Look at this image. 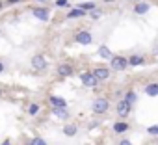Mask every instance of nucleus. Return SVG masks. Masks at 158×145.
Wrapping results in <instances>:
<instances>
[{"mask_svg": "<svg viewBox=\"0 0 158 145\" xmlns=\"http://www.w3.org/2000/svg\"><path fill=\"white\" fill-rule=\"evenodd\" d=\"M30 65H32L34 71H45V69L48 67V61H47V58H45L43 54H35V56H32Z\"/></svg>", "mask_w": 158, "mask_h": 145, "instance_id": "1", "label": "nucleus"}, {"mask_svg": "<svg viewBox=\"0 0 158 145\" xmlns=\"http://www.w3.org/2000/svg\"><path fill=\"white\" fill-rule=\"evenodd\" d=\"M74 41L78 45H91L93 43V35H91L89 30H80V32L74 34Z\"/></svg>", "mask_w": 158, "mask_h": 145, "instance_id": "2", "label": "nucleus"}, {"mask_svg": "<svg viewBox=\"0 0 158 145\" xmlns=\"http://www.w3.org/2000/svg\"><path fill=\"white\" fill-rule=\"evenodd\" d=\"M32 15H34L37 21L47 23V21L50 19V10H48V8H43V6H35V8H32Z\"/></svg>", "mask_w": 158, "mask_h": 145, "instance_id": "3", "label": "nucleus"}, {"mask_svg": "<svg viewBox=\"0 0 158 145\" xmlns=\"http://www.w3.org/2000/svg\"><path fill=\"white\" fill-rule=\"evenodd\" d=\"M80 82L86 86V88H95L99 82H97V78L93 77V72H89V71H86V72H82L80 75Z\"/></svg>", "mask_w": 158, "mask_h": 145, "instance_id": "4", "label": "nucleus"}, {"mask_svg": "<svg viewBox=\"0 0 158 145\" xmlns=\"http://www.w3.org/2000/svg\"><path fill=\"white\" fill-rule=\"evenodd\" d=\"M110 61H112V69H114V71H125L127 65H128L127 58H123V56H112Z\"/></svg>", "mask_w": 158, "mask_h": 145, "instance_id": "5", "label": "nucleus"}, {"mask_svg": "<svg viewBox=\"0 0 158 145\" xmlns=\"http://www.w3.org/2000/svg\"><path fill=\"white\" fill-rule=\"evenodd\" d=\"M108 108H110L108 99H97V101L93 102V112H95V114H106Z\"/></svg>", "mask_w": 158, "mask_h": 145, "instance_id": "6", "label": "nucleus"}, {"mask_svg": "<svg viewBox=\"0 0 158 145\" xmlns=\"http://www.w3.org/2000/svg\"><path fill=\"white\" fill-rule=\"evenodd\" d=\"M93 77L97 78V82H104V80L110 78V69H106V67H97V69L93 71Z\"/></svg>", "mask_w": 158, "mask_h": 145, "instance_id": "7", "label": "nucleus"}, {"mask_svg": "<svg viewBox=\"0 0 158 145\" xmlns=\"http://www.w3.org/2000/svg\"><path fill=\"white\" fill-rule=\"evenodd\" d=\"M58 75H60L61 78L71 77V75H73V65H71V63H60V65H58Z\"/></svg>", "mask_w": 158, "mask_h": 145, "instance_id": "8", "label": "nucleus"}, {"mask_svg": "<svg viewBox=\"0 0 158 145\" xmlns=\"http://www.w3.org/2000/svg\"><path fill=\"white\" fill-rule=\"evenodd\" d=\"M48 102L52 104V108H67V101L61 99V97H56V95H50Z\"/></svg>", "mask_w": 158, "mask_h": 145, "instance_id": "9", "label": "nucleus"}, {"mask_svg": "<svg viewBox=\"0 0 158 145\" xmlns=\"http://www.w3.org/2000/svg\"><path fill=\"white\" fill-rule=\"evenodd\" d=\"M117 114H119V117H127L130 114V104L125 101H119L117 102Z\"/></svg>", "mask_w": 158, "mask_h": 145, "instance_id": "10", "label": "nucleus"}, {"mask_svg": "<svg viewBox=\"0 0 158 145\" xmlns=\"http://www.w3.org/2000/svg\"><path fill=\"white\" fill-rule=\"evenodd\" d=\"M149 10H151V4H149V2H139V4L134 6V13H136V15H143V13H147Z\"/></svg>", "mask_w": 158, "mask_h": 145, "instance_id": "11", "label": "nucleus"}, {"mask_svg": "<svg viewBox=\"0 0 158 145\" xmlns=\"http://www.w3.org/2000/svg\"><path fill=\"white\" fill-rule=\"evenodd\" d=\"M76 132H78V126H76L74 123H67V125L63 126V134H65V136H69V138H71V136H74Z\"/></svg>", "mask_w": 158, "mask_h": 145, "instance_id": "12", "label": "nucleus"}, {"mask_svg": "<svg viewBox=\"0 0 158 145\" xmlns=\"http://www.w3.org/2000/svg\"><path fill=\"white\" fill-rule=\"evenodd\" d=\"M52 114L60 119H69V110L67 108H52Z\"/></svg>", "mask_w": 158, "mask_h": 145, "instance_id": "13", "label": "nucleus"}, {"mask_svg": "<svg viewBox=\"0 0 158 145\" xmlns=\"http://www.w3.org/2000/svg\"><path fill=\"white\" fill-rule=\"evenodd\" d=\"M80 17H86V11L78 10V8H73V10L67 13V19H80Z\"/></svg>", "mask_w": 158, "mask_h": 145, "instance_id": "14", "label": "nucleus"}, {"mask_svg": "<svg viewBox=\"0 0 158 145\" xmlns=\"http://www.w3.org/2000/svg\"><path fill=\"white\" fill-rule=\"evenodd\" d=\"M78 10H82V11H93V10H97V4L95 2H82V4H78Z\"/></svg>", "mask_w": 158, "mask_h": 145, "instance_id": "15", "label": "nucleus"}, {"mask_svg": "<svg viewBox=\"0 0 158 145\" xmlns=\"http://www.w3.org/2000/svg\"><path fill=\"white\" fill-rule=\"evenodd\" d=\"M123 101H125V102H128V104L132 106V104H134V102L138 101V95H136V91H132V89H130V91H127V93H125V99H123Z\"/></svg>", "mask_w": 158, "mask_h": 145, "instance_id": "16", "label": "nucleus"}, {"mask_svg": "<svg viewBox=\"0 0 158 145\" xmlns=\"http://www.w3.org/2000/svg\"><path fill=\"white\" fill-rule=\"evenodd\" d=\"M39 110H41V106H39L37 102H30L26 112H28V115H32V117H34V115H37V114H39Z\"/></svg>", "mask_w": 158, "mask_h": 145, "instance_id": "17", "label": "nucleus"}, {"mask_svg": "<svg viewBox=\"0 0 158 145\" xmlns=\"http://www.w3.org/2000/svg\"><path fill=\"white\" fill-rule=\"evenodd\" d=\"M145 93H147L149 97H156V95H158V84H149V86H145Z\"/></svg>", "mask_w": 158, "mask_h": 145, "instance_id": "18", "label": "nucleus"}, {"mask_svg": "<svg viewBox=\"0 0 158 145\" xmlns=\"http://www.w3.org/2000/svg\"><path fill=\"white\" fill-rule=\"evenodd\" d=\"M99 56L101 58H106V60H112V52H110V48L108 47H99Z\"/></svg>", "mask_w": 158, "mask_h": 145, "instance_id": "19", "label": "nucleus"}, {"mask_svg": "<svg viewBox=\"0 0 158 145\" xmlns=\"http://www.w3.org/2000/svg\"><path fill=\"white\" fill-rule=\"evenodd\" d=\"M127 61H128V65H134L136 67V65H141L145 60H143V56H130Z\"/></svg>", "mask_w": 158, "mask_h": 145, "instance_id": "20", "label": "nucleus"}, {"mask_svg": "<svg viewBox=\"0 0 158 145\" xmlns=\"http://www.w3.org/2000/svg\"><path fill=\"white\" fill-rule=\"evenodd\" d=\"M114 130H115L117 134H123V132L128 130V125H127V123H115V125H114Z\"/></svg>", "mask_w": 158, "mask_h": 145, "instance_id": "21", "label": "nucleus"}, {"mask_svg": "<svg viewBox=\"0 0 158 145\" xmlns=\"http://www.w3.org/2000/svg\"><path fill=\"white\" fill-rule=\"evenodd\" d=\"M26 145H48V143H47V141H45L43 138H39V136H35V138H32V139H30V141H28Z\"/></svg>", "mask_w": 158, "mask_h": 145, "instance_id": "22", "label": "nucleus"}, {"mask_svg": "<svg viewBox=\"0 0 158 145\" xmlns=\"http://www.w3.org/2000/svg\"><path fill=\"white\" fill-rule=\"evenodd\" d=\"M147 132H149L151 136H158V125H152V126H149V128H147Z\"/></svg>", "mask_w": 158, "mask_h": 145, "instance_id": "23", "label": "nucleus"}, {"mask_svg": "<svg viewBox=\"0 0 158 145\" xmlns=\"http://www.w3.org/2000/svg\"><path fill=\"white\" fill-rule=\"evenodd\" d=\"M56 6L58 8H67L69 6V0H56Z\"/></svg>", "mask_w": 158, "mask_h": 145, "instance_id": "24", "label": "nucleus"}, {"mask_svg": "<svg viewBox=\"0 0 158 145\" xmlns=\"http://www.w3.org/2000/svg\"><path fill=\"white\" fill-rule=\"evenodd\" d=\"M99 17H101V11H99V10H93V13H91V19H93V21H97Z\"/></svg>", "mask_w": 158, "mask_h": 145, "instance_id": "25", "label": "nucleus"}, {"mask_svg": "<svg viewBox=\"0 0 158 145\" xmlns=\"http://www.w3.org/2000/svg\"><path fill=\"white\" fill-rule=\"evenodd\" d=\"M19 2H23V0H8L6 4H8V6H15V4H19ZM6 4H4V6H6Z\"/></svg>", "mask_w": 158, "mask_h": 145, "instance_id": "26", "label": "nucleus"}, {"mask_svg": "<svg viewBox=\"0 0 158 145\" xmlns=\"http://www.w3.org/2000/svg\"><path fill=\"white\" fill-rule=\"evenodd\" d=\"M6 71V63L2 61V60H0V75H2V72Z\"/></svg>", "mask_w": 158, "mask_h": 145, "instance_id": "27", "label": "nucleus"}, {"mask_svg": "<svg viewBox=\"0 0 158 145\" xmlns=\"http://www.w3.org/2000/svg\"><path fill=\"white\" fill-rule=\"evenodd\" d=\"M0 145H11V139H10V138H6V139H4L2 143H0Z\"/></svg>", "mask_w": 158, "mask_h": 145, "instance_id": "28", "label": "nucleus"}, {"mask_svg": "<svg viewBox=\"0 0 158 145\" xmlns=\"http://www.w3.org/2000/svg\"><path fill=\"white\" fill-rule=\"evenodd\" d=\"M119 145H132V143H130L128 139H121V141H119Z\"/></svg>", "mask_w": 158, "mask_h": 145, "instance_id": "29", "label": "nucleus"}, {"mask_svg": "<svg viewBox=\"0 0 158 145\" xmlns=\"http://www.w3.org/2000/svg\"><path fill=\"white\" fill-rule=\"evenodd\" d=\"M2 8H4V2H0V10H2Z\"/></svg>", "mask_w": 158, "mask_h": 145, "instance_id": "30", "label": "nucleus"}, {"mask_svg": "<svg viewBox=\"0 0 158 145\" xmlns=\"http://www.w3.org/2000/svg\"><path fill=\"white\" fill-rule=\"evenodd\" d=\"M39 2H47V0H39Z\"/></svg>", "mask_w": 158, "mask_h": 145, "instance_id": "31", "label": "nucleus"}, {"mask_svg": "<svg viewBox=\"0 0 158 145\" xmlns=\"http://www.w3.org/2000/svg\"><path fill=\"white\" fill-rule=\"evenodd\" d=\"M0 95H2V89H0Z\"/></svg>", "mask_w": 158, "mask_h": 145, "instance_id": "32", "label": "nucleus"}]
</instances>
